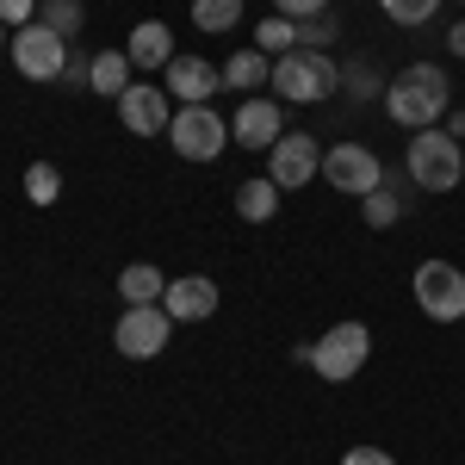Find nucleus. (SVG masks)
Here are the masks:
<instances>
[{
    "instance_id": "1",
    "label": "nucleus",
    "mask_w": 465,
    "mask_h": 465,
    "mask_svg": "<svg viewBox=\"0 0 465 465\" xmlns=\"http://www.w3.org/2000/svg\"><path fill=\"white\" fill-rule=\"evenodd\" d=\"M447 100H453L447 94V69H434V63H410L385 87V112H391L403 131H429L434 118H447Z\"/></svg>"
},
{
    "instance_id": "2",
    "label": "nucleus",
    "mask_w": 465,
    "mask_h": 465,
    "mask_svg": "<svg viewBox=\"0 0 465 465\" xmlns=\"http://www.w3.org/2000/svg\"><path fill=\"white\" fill-rule=\"evenodd\" d=\"M335 87H341V69L322 50H286V56H273V94L292 100V106H317Z\"/></svg>"
},
{
    "instance_id": "3",
    "label": "nucleus",
    "mask_w": 465,
    "mask_h": 465,
    "mask_svg": "<svg viewBox=\"0 0 465 465\" xmlns=\"http://www.w3.org/2000/svg\"><path fill=\"white\" fill-rule=\"evenodd\" d=\"M410 180L422 186V193H453L465 180V149L460 137H447V131H416L410 137Z\"/></svg>"
},
{
    "instance_id": "4",
    "label": "nucleus",
    "mask_w": 465,
    "mask_h": 465,
    "mask_svg": "<svg viewBox=\"0 0 465 465\" xmlns=\"http://www.w3.org/2000/svg\"><path fill=\"white\" fill-rule=\"evenodd\" d=\"M366 354H372V329L348 317V322H335L329 335H317V348H311L304 366H317V379H329V385H348L366 366Z\"/></svg>"
},
{
    "instance_id": "5",
    "label": "nucleus",
    "mask_w": 465,
    "mask_h": 465,
    "mask_svg": "<svg viewBox=\"0 0 465 465\" xmlns=\"http://www.w3.org/2000/svg\"><path fill=\"white\" fill-rule=\"evenodd\" d=\"M168 143H174L180 162H217L230 143V124L217 118V106H180L174 124H168Z\"/></svg>"
},
{
    "instance_id": "6",
    "label": "nucleus",
    "mask_w": 465,
    "mask_h": 465,
    "mask_svg": "<svg viewBox=\"0 0 465 465\" xmlns=\"http://www.w3.org/2000/svg\"><path fill=\"white\" fill-rule=\"evenodd\" d=\"M168 335H174L168 304H124V317H118V329H112V341H118L124 360H155L162 348H168Z\"/></svg>"
},
{
    "instance_id": "7",
    "label": "nucleus",
    "mask_w": 465,
    "mask_h": 465,
    "mask_svg": "<svg viewBox=\"0 0 465 465\" xmlns=\"http://www.w3.org/2000/svg\"><path fill=\"white\" fill-rule=\"evenodd\" d=\"M13 69L25 74V81H63V69H69V37H56L50 25H25V32H13Z\"/></svg>"
},
{
    "instance_id": "8",
    "label": "nucleus",
    "mask_w": 465,
    "mask_h": 465,
    "mask_svg": "<svg viewBox=\"0 0 465 465\" xmlns=\"http://www.w3.org/2000/svg\"><path fill=\"white\" fill-rule=\"evenodd\" d=\"M416 304L434 322H460L465 317V273L453 261H422L416 267Z\"/></svg>"
},
{
    "instance_id": "9",
    "label": "nucleus",
    "mask_w": 465,
    "mask_h": 465,
    "mask_svg": "<svg viewBox=\"0 0 465 465\" xmlns=\"http://www.w3.org/2000/svg\"><path fill=\"white\" fill-rule=\"evenodd\" d=\"M322 180L335 193H348V199H366L372 186H385V168H379V155L366 143H335V149H322Z\"/></svg>"
},
{
    "instance_id": "10",
    "label": "nucleus",
    "mask_w": 465,
    "mask_h": 465,
    "mask_svg": "<svg viewBox=\"0 0 465 465\" xmlns=\"http://www.w3.org/2000/svg\"><path fill=\"white\" fill-rule=\"evenodd\" d=\"M322 168V155H317V137H304V131H286L280 143L267 149V180L280 186V193H292V186H311Z\"/></svg>"
},
{
    "instance_id": "11",
    "label": "nucleus",
    "mask_w": 465,
    "mask_h": 465,
    "mask_svg": "<svg viewBox=\"0 0 465 465\" xmlns=\"http://www.w3.org/2000/svg\"><path fill=\"white\" fill-rule=\"evenodd\" d=\"M118 118H124L131 137H168V124H174V112H168V87H143V81H131V87L118 94Z\"/></svg>"
},
{
    "instance_id": "12",
    "label": "nucleus",
    "mask_w": 465,
    "mask_h": 465,
    "mask_svg": "<svg viewBox=\"0 0 465 465\" xmlns=\"http://www.w3.org/2000/svg\"><path fill=\"white\" fill-rule=\"evenodd\" d=\"M162 87H168V100H180V106H212V94L223 87V69H212L205 56H174L162 69Z\"/></svg>"
},
{
    "instance_id": "13",
    "label": "nucleus",
    "mask_w": 465,
    "mask_h": 465,
    "mask_svg": "<svg viewBox=\"0 0 465 465\" xmlns=\"http://www.w3.org/2000/svg\"><path fill=\"white\" fill-rule=\"evenodd\" d=\"M280 137H286L280 100H261V94H249V100L236 106V118H230V143H242V149H273Z\"/></svg>"
},
{
    "instance_id": "14",
    "label": "nucleus",
    "mask_w": 465,
    "mask_h": 465,
    "mask_svg": "<svg viewBox=\"0 0 465 465\" xmlns=\"http://www.w3.org/2000/svg\"><path fill=\"white\" fill-rule=\"evenodd\" d=\"M168 317L174 322H205L217 311V280H205V273H180V280H168Z\"/></svg>"
},
{
    "instance_id": "15",
    "label": "nucleus",
    "mask_w": 465,
    "mask_h": 465,
    "mask_svg": "<svg viewBox=\"0 0 465 465\" xmlns=\"http://www.w3.org/2000/svg\"><path fill=\"white\" fill-rule=\"evenodd\" d=\"M124 56H131V69H168L174 63V32L162 19H143L131 32V44H124Z\"/></svg>"
},
{
    "instance_id": "16",
    "label": "nucleus",
    "mask_w": 465,
    "mask_h": 465,
    "mask_svg": "<svg viewBox=\"0 0 465 465\" xmlns=\"http://www.w3.org/2000/svg\"><path fill=\"white\" fill-rule=\"evenodd\" d=\"M131 56H124V50H100V56H94V63H87V87H94V94H106V100H118V94H124V87H131Z\"/></svg>"
},
{
    "instance_id": "17",
    "label": "nucleus",
    "mask_w": 465,
    "mask_h": 465,
    "mask_svg": "<svg viewBox=\"0 0 465 465\" xmlns=\"http://www.w3.org/2000/svg\"><path fill=\"white\" fill-rule=\"evenodd\" d=\"M223 87H242V94L273 87V56H261V50H236V56L223 63Z\"/></svg>"
},
{
    "instance_id": "18",
    "label": "nucleus",
    "mask_w": 465,
    "mask_h": 465,
    "mask_svg": "<svg viewBox=\"0 0 465 465\" xmlns=\"http://www.w3.org/2000/svg\"><path fill=\"white\" fill-rule=\"evenodd\" d=\"M118 298H124V304H162V298H168V280H162L149 261H131V267L118 273Z\"/></svg>"
},
{
    "instance_id": "19",
    "label": "nucleus",
    "mask_w": 465,
    "mask_h": 465,
    "mask_svg": "<svg viewBox=\"0 0 465 465\" xmlns=\"http://www.w3.org/2000/svg\"><path fill=\"white\" fill-rule=\"evenodd\" d=\"M280 199H286V193H280L273 180H242V186H236V212L249 217V223H267V217L280 212Z\"/></svg>"
},
{
    "instance_id": "20",
    "label": "nucleus",
    "mask_w": 465,
    "mask_h": 465,
    "mask_svg": "<svg viewBox=\"0 0 465 465\" xmlns=\"http://www.w3.org/2000/svg\"><path fill=\"white\" fill-rule=\"evenodd\" d=\"M81 19H87L81 0H37V25H50V32L69 37V44H74V32H81Z\"/></svg>"
},
{
    "instance_id": "21",
    "label": "nucleus",
    "mask_w": 465,
    "mask_h": 465,
    "mask_svg": "<svg viewBox=\"0 0 465 465\" xmlns=\"http://www.w3.org/2000/svg\"><path fill=\"white\" fill-rule=\"evenodd\" d=\"M254 50H261V56L298 50V25H292V19H261V25H254Z\"/></svg>"
},
{
    "instance_id": "22",
    "label": "nucleus",
    "mask_w": 465,
    "mask_h": 465,
    "mask_svg": "<svg viewBox=\"0 0 465 465\" xmlns=\"http://www.w3.org/2000/svg\"><path fill=\"white\" fill-rule=\"evenodd\" d=\"M242 19V0H193V25L199 32H230Z\"/></svg>"
},
{
    "instance_id": "23",
    "label": "nucleus",
    "mask_w": 465,
    "mask_h": 465,
    "mask_svg": "<svg viewBox=\"0 0 465 465\" xmlns=\"http://www.w3.org/2000/svg\"><path fill=\"white\" fill-rule=\"evenodd\" d=\"M56 193H63V174H56L50 162H32V168H25V199H32V205H56Z\"/></svg>"
},
{
    "instance_id": "24",
    "label": "nucleus",
    "mask_w": 465,
    "mask_h": 465,
    "mask_svg": "<svg viewBox=\"0 0 465 465\" xmlns=\"http://www.w3.org/2000/svg\"><path fill=\"white\" fill-rule=\"evenodd\" d=\"M360 212H366V223H372V230H391L403 205H397V193H391V186H372V193L360 199Z\"/></svg>"
},
{
    "instance_id": "25",
    "label": "nucleus",
    "mask_w": 465,
    "mask_h": 465,
    "mask_svg": "<svg viewBox=\"0 0 465 465\" xmlns=\"http://www.w3.org/2000/svg\"><path fill=\"white\" fill-rule=\"evenodd\" d=\"M385 6V19H397V25H429L434 13H440V0H379Z\"/></svg>"
},
{
    "instance_id": "26",
    "label": "nucleus",
    "mask_w": 465,
    "mask_h": 465,
    "mask_svg": "<svg viewBox=\"0 0 465 465\" xmlns=\"http://www.w3.org/2000/svg\"><path fill=\"white\" fill-rule=\"evenodd\" d=\"M335 37V19L329 13H317V19H298V50H322Z\"/></svg>"
},
{
    "instance_id": "27",
    "label": "nucleus",
    "mask_w": 465,
    "mask_h": 465,
    "mask_svg": "<svg viewBox=\"0 0 465 465\" xmlns=\"http://www.w3.org/2000/svg\"><path fill=\"white\" fill-rule=\"evenodd\" d=\"M32 19H37V0H0V25L6 32H25Z\"/></svg>"
},
{
    "instance_id": "28",
    "label": "nucleus",
    "mask_w": 465,
    "mask_h": 465,
    "mask_svg": "<svg viewBox=\"0 0 465 465\" xmlns=\"http://www.w3.org/2000/svg\"><path fill=\"white\" fill-rule=\"evenodd\" d=\"M273 6H280V19H292V25H298V19H317V13H329V0H273Z\"/></svg>"
},
{
    "instance_id": "29",
    "label": "nucleus",
    "mask_w": 465,
    "mask_h": 465,
    "mask_svg": "<svg viewBox=\"0 0 465 465\" xmlns=\"http://www.w3.org/2000/svg\"><path fill=\"white\" fill-rule=\"evenodd\" d=\"M341 465H397V460L385 453V447H348V453H341Z\"/></svg>"
},
{
    "instance_id": "30",
    "label": "nucleus",
    "mask_w": 465,
    "mask_h": 465,
    "mask_svg": "<svg viewBox=\"0 0 465 465\" xmlns=\"http://www.w3.org/2000/svg\"><path fill=\"white\" fill-rule=\"evenodd\" d=\"M87 63H94V56H74V50H69V69H63V74H69V81H81V87H87Z\"/></svg>"
},
{
    "instance_id": "31",
    "label": "nucleus",
    "mask_w": 465,
    "mask_h": 465,
    "mask_svg": "<svg viewBox=\"0 0 465 465\" xmlns=\"http://www.w3.org/2000/svg\"><path fill=\"white\" fill-rule=\"evenodd\" d=\"M348 81H354V94H360V100H366V94H379V81H372V74H366V69H354V74H348Z\"/></svg>"
},
{
    "instance_id": "32",
    "label": "nucleus",
    "mask_w": 465,
    "mask_h": 465,
    "mask_svg": "<svg viewBox=\"0 0 465 465\" xmlns=\"http://www.w3.org/2000/svg\"><path fill=\"white\" fill-rule=\"evenodd\" d=\"M447 50H453V56H460V63H465V19H460V25H453V32H447Z\"/></svg>"
},
{
    "instance_id": "33",
    "label": "nucleus",
    "mask_w": 465,
    "mask_h": 465,
    "mask_svg": "<svg viewBox=\"0 0 465 465\" xmlns=\"http://www.w3.org/2000/svg\"><path fill=\"white\" fill-rule=\"evenodd\" d=\"M447 137H465V112H453V118H447Z\"/></svg>"
},
{
    "instance_id": "34",
    "label": "nucleus",
    "mask_w": 465,
    "mask_h": 465,
    "mask_svg": "<svg viewBox=\"0 0 465 465\" xmlns=\"http://www.w3.org/2000/svg\"><path fill=\"white\" fill-rule=\"evenodd\" d=\"M6 44H13V37H6V25H0V50H6Z\"/></svg>"
}]
</instances>
